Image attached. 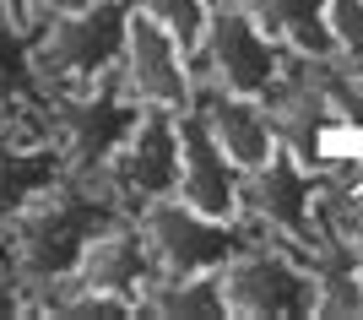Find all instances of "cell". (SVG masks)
Returning a JSON list of instances; mask_svg holds the SVG:
<instances>
[{
  "instance_id": "1",
  "label": "cell",
  "mask_w": 363,
  "mask_h": 320,
  "mask_svg": "<svg viewBox=\"0 0 363 320\" xmlns=\"http://www.w3.org/2000/svg\"><path fill=\"white\" fill-rule=\"evenodd\" d=\"M120 217L125 212L114 206V196L104 190L98 174H65L44 201H33L22 217L6 223V228H11V266L49 304L76 277L87 244L98 239L108 223H120Z\"/></svg>"
},
{
  "instance_id": "2",
  "label": "cell",
  "mask_w": 363,
  "mask_h": 320,
  "mask_svg": "<svg viewBox=\"0 0 363 320\" xmlns=\"http://www.w3.org/2000/svg\"><path fill=\"white\" fill-rule=\"evenodd\" d=\"M125 28H130V0H82L71 11L33 33V60L44 92H87L104 82H120Z\"/></svg>"
},
{
  "instance_id": "3",
  "label": "cell",
  "mask_w": 363,
  "mask_h": 320,
  "mask_svg": "<svg viewBox=\"0 0 363 320\" xmlns=\"http://www.w3.org/2000/svg\"><path fill=\"white\" fill-rule=\"evenodd\" d=\"M288 65L293 55L260 28L244 0H212V22L201 33V49L190 55V77L196 82H212L223 92H244V98L272 104L277 87L288 82Z\"/></svg>"
},
{
  "instance_id": "4",
  "label": "cell",
  "mask_w": 363,
  "mask_h": 320,
  "mask_svg": "<svg viewBox=\"0 0 363 320\" xmlns=\"http://www.w3.org/2000/svg\"><path fill=\"white\" fill-rule=\"evenodd\" d=\"M136 228L147 239L157 277H190V272H223L244 244L255 239V228L244 217H206L196 206H184L179 196H163L136 212Z\"/></svg>"
},
{
  "instance_id": "5",
  "label": "cell",
  "mask_w": 363,
  "mask_h": 320,
  "mask_svg": "<svg viewBox=\"0 0 363 320\" xmlns=\"http://www.w3.org/2000/svg\"><path fill=\"white\" fill-rule=\"evenodd\" d=\"M217 277H223L228 315H315V260L282 239L255 233Z\"/></svg>"
},
{
  "instance_id": "6",
  "label": "cell",
  "mask_w": 363,
  "mask_h": 320,
  "mask_svg": "<svg viewBox=\"0 0 363 320\" xmlns=\"http://www.w3.org/2000/svg\"><path fill=\"white\" fill-rule=\"evenodd\" d=\"M104 190L114 196L125 217H136L141 206L174 196L179 184V131H174V114L168 109H141L130 136L120 141V153L104 163Z\"/></svg>"
},
{
  "instance_id": "7",
  "label": "cell",
  "mask_w": 363,
  "mask_h": 320,
  "mask_svg": "<svg viewBox=\"0 0 363 320\" xmlns=\"http://www.w3.org/2000/svg\"><path fill=\"white\" fill-rule=\"evenodd\" d=\"M141 104L120 82H104V87L87 92H65L49 109V125H55V141H60L71 174H104V163L120 153V141L130 136Z\"/></svg>"
},
{
  "instance_id": "8",
  "label": "cell",
  "mask_w": 363,
  "mask_h": 320,
  "mask_svg": "<svg viewBox=\"0 0 363 320\" xmlns=\"http://www.w3.org/2000/svg\"><path fill=\"white\" fill-rule=\"evenodd\" d=\"M120 87L130 92L141 109H168V114H179V109L190 104V92H196L190 55H184L157 22H147L141 11H130V28H125Z\"/></svg>"
},
{
  "instance_id": "9",
  "label": "cell",
  "mask_w": 363,
  "mask_h": 320,
  "mask_svg": "<svg viewBox=\"0 0 363 320\" xmlns=\"http://www.w3.org/2000/svg\"><path fill=\"white\" fill-rule=\"evenodd\" d=\"M174 131H179V184H174V196L206 217H239L244 168L217 147V136L201 125L196 109H179Z\"/></svg>"
},
{
  "instance_id": "10",
  "label": "cell",
  "mask_w": 363,
  "mask_h": 320,
  "mask_svg": "<svg viewBox=\"0 0 363 320\" xmlns=\"http://www.w3.org/2000/svg\"><path fill=\"white\" fill-rule=\"evenodd\" d=\"M71 282H76V288H87V293H108V299L141 309L147 288L157 282V260H152L147 239H141L136 217L108 223V228L87 244V255H82V266H76Z\"/></svg>"
},
{
  "instance_id": "11",
  "label": "cell",
  "mask_w": 363,
  "mask_h": 320,
  "mask_svg": "<svg viewBox=\"0 0 363 320\" xmlns=\"http://www.w3.org/2000/svg\"><path fill=\"white\" fill-rule=\"evenodd\" d=\"M196 109L201 125L217 136V147H223L233 163L250 174V168H260L266 158L282 147V136H277V114L260 98H244V92H223L212 87V82H196V92H190V104Z\"/></svg>"
},
{
  "instance_id": "12",
  "label": "cell",
  "mask_w": 363,
  "mask_h": 320,
  "mask_svg": "<svg viewBox=\"0 0 363 320\" xmlns=\"http://www.w3.org/2000/svg\"><path fill=\"white\" fill-rule=\"evenodd\" d=\"M255 22L272 33L277 44L298 55V60H325L331 49V22H325V6L331 0H244Z\"/></svg>"
},
{
  "instance_id": "13",
  "label": "cell",
  "mask_w": 363,
  "mask_h": 320,
  "mask_svg": "<svg viewBox=\"0 0 363 320\" xmlns=\"http://www.w3.org/2000/svg\"><path fill=\"white\" fill-rule=\"evenodd\" d=\"M44 82L33 60V28H22L6 6H0V114L11 109H44Z\"/></svg>"
},
{
  "instance_id": "14",
  "label": "cell",
  "mask_w": 363,
  "mask_h": 320,
  "mask_svg": "<svg viewBox=\"0 0 363 320\" xmlns=\"http://www.w3.org/2000/svg\"><path fill=\"white\" fill-rule=\"evenodd\" d=\"M141 309L157 315H228L223 277L217 272H190V277H157L141 299Z\"/></svg>"
},
{
  "instance_id": "15",
  "label": "cell",
  "mask_w": 363,
  "mask_h": 320,
  "mask_svg": "<svg viewBox=\"0 0 363 320\" xmlns=\"http://www.w3.org/2000/svg\"><path fill=\"white\" fill-rule=\"evenodd\" d=\"M130 11H141L147 22H157L184 55H196L201 33L212 22V0H130Z\"/></svg>"
},
{
  "instance_id": "16",
  "label": "cell",
  "mask_w": 363,
  "mask_h": 320,
  "mask_svg": "<svg viewBox=\"0 0 363 320\" xmlns=\"http://www.w3.org/2000/svg\"><path fill=\"white\" fill-rule=\"evenodd\" d=\"M325 22H331L336 60L363 65V0H331V6H325Z\"/></svg>"
},
{
  "instance_id": "17",
  "label": "cell",
  "mask_w": 363,
  "mask_h": 320,
  "mask_svg": "<svg viewBox=\"0 0 363 320\" xmlns=\"http://www.w3.org/2000/svg\"><path fill=\"white\" fill-rule=\"evenodd\" d=\"M0 6H6V11L16 16V22H22V28H44V22H55V16L60 11H71V6H82V0H0Z\"/></svg>"
}]
</instances>
